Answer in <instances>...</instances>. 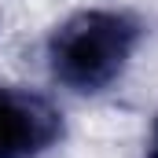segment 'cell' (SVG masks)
I'll list each match as a JSON object with an SVG mask.
<instances>
[{
	"label": "cell",
	"instance_id": "cell-1",
	"mask_svg": "<svg viewBox=\"0 0 158 158\" xmlns=\"http://www.w3.org/2000/svg\"><path fill=\"white\" fill-rule=\"evenodd\" d=\"M140 33L143 30L129 11H114V7L77 11L48 37L52 77L81 96L107 92L125 74L140 44Z\"/></svg>",
	"mask_w": 158,
	"mask_h": 158
},
{
	"label": "cell",
	"instance_id": "cell-2",
	"mask_svg": "<svg viewBox=\"0 0 158 158\" xmlns=\"http://www.w3.org/2000/svg\"><path fill=\"white\" fill-rule=\"evenodd\" d=\"M63 140V114L37 92L0 85V158H40Z\"/></svg>",
	"mask_w": 158,
	"mask_h": 158
},
{
	"label": "cell",
	"instance_id": "cell-3",
	"mask_svg": "<svg viewBox=\"0 0 158 158\" xmlns=\"http://www.w3.org/2000/svg\"><path fill=\"white\" fill-rule=\"evenodd\" d=\"M143 158H158V118L151 121V132H147V155Z\"/></svg>",
	"mask_w": 158,
	"mask_h": 158
}]
</instances>
